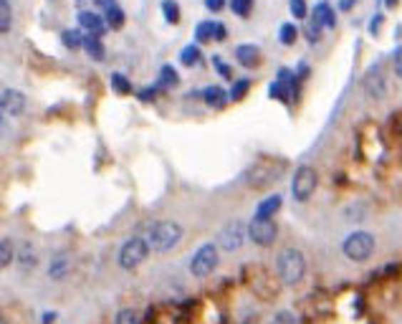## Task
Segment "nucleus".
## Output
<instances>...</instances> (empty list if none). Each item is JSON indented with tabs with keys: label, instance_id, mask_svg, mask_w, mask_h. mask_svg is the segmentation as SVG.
<instances>
[{
	"label": "nucleus",
	"instance_id": "obj_1",
	"mask_svg": "<svg viewBox=\"0 0 402 324\" xmlns=\"http://www.w3.org/2000/svg\"><path fill=\"white\" fill-rule=\"evenodd\" d=\"M276 271L286 286H297L306 274V258L299 248H284L276 258Z\"/></svg>",
	"mask_w": 402,
	"mask_h": 324
},
{
	"label": "nucleus",
	"instance_id": "obj_2",
	"mask_svg": "<svg viewBox=\"0 0 402 324\" xmlns=\"http://www.w3.org/2000/svg\"><path fill=\"white\" fill-rule=\"evenodd\" d=\"M147 241L155 251L165 253L170 248H175L182 241V226L172 223V221H163V223H155L147 233Z\"/></svg>",
	"mask_w": 402,
	"mask_h": 324
},
{
	"label": "nucleus",
	"instance_id": "obj_3",
	"mask_svg": "<svg viewBox=\"0 0 402 324\" xmlns=\"http://www.w3.org/2000/svg\"><path fill=\"white\" fill-rule=\"evenodd\" d=\"M341 251H344L346 258H352V261H367L374 253V236L367 233V231H354V233H349L344 238Z\"/></svg>",
	"mask_w": 402,
	"mask_h": 324
},
{
	"label": "nucleus",
	"instance_id": "obj_4",
	"mask_svg": "<svg viewBox=\"0 0 402 324\" xmlns=\"http://www.w3.org/2000/svg\"><path fill=\"white\" fill-rule=\"evenodd\" d=\"M150 248H152L150 241H147L145 236H134V238H129L122 246V251H119V266H122L124 271H132V268L142 266L147 253H150Z\"/></svg>",
	"mask_w": 402,
	"mask_h": 324
},
{
	"label": "nucleus",
	"instance_id": "obj_5",
	"mask_svg": "<svg viewBox=\"0 0 402 324\" xmlns=\"http://www.w3.org/2000/svg\"><path fill=\"white\" fill-rule=\"evenodd\" d=\"M218 258H220V253L215 243H202L190 258V274L197 276V279H205V276H210L212 271H215Z\"/></svg>",
	"mask_w": 402,
	"mask_h": 324
},
{
	"label": "nucleus",
	"instance_id": "obj_6",
	"mask_svg": "<svg viewBox=\"0 0 402 324\" xmlns=\"http://www.w3.org/2000/svg\"><path fill=\"white\" fill-rule=\"evenodd\" d=\"M316 170L309 168V165H302V168L294 173V183H291V193L299 203H306L309 198L316 191Z\"/></svg>",
	"mask_w": 402,
	"mask_h": 324
},
{
	"label": "nucleus",
	"instance_id": "obj_7",
	"mask_svg": "<svg viewBox=\"0 0 402 324\" xmlns=\"http://www.w3.org/2000/svg\"><path fill=\"white\" fill-rule=\"evenodd\" d=\"M246 236H248L246 226L240 223V221H230V223H225L223 228L218 231V246L223 248V251H238V248L243 246Z\"/></svg>",
	"mask_w": 402,
	"mask_h": 324
},
{
	"label": "nucleus",
	"instance_id": "obj_8",
	"mask_svg": "<svg viewBox=\"0 0 402 324\" xmlns=\"http://www.w3.org/2000/svg\"><path fill=\"white\" fill-rule=\"evenodd\" d=\"M279 236V228L271 218H253L248 226V238L256 243V246H271Z\"/></svg>",
	"mask_w": 402,
	"mask_h": 324
},
{
	"label": "nucleus",
	"instance_id": "obj_9",
	"mask_svg": "<svg viewBox=\"0 0 402 324\" xmlns=\"http://www.w3.org/2000/svg\"><path fill=\"white\" fill-rule=\"evenodd\" d=\"M268 165H251V168H248V173H246V180L248 183L253 185V188H266V185H271L274 183L276 178H281V173H284V165H274V168L271 170H266Z\"/></svg>",
	"mask_w": 402,
	"mask_h": 324
},
{
	"label": "nucleus",
	"instance_id": "obj_10",
	"mask_svg": "<svg viewBox=\"0 0 402 324\" xmlns=\"http://www.w3.org/2000/svg\"><path fill=\"white\" fill-rule=\"evenodd\" d=\"M364 91H367L372 99H382L387 94V79L382 66H372L364 74Z\"/></svg>",
	"mask_w": 402,
	"mask_h": 324
},
{
	"label": "nucleus",
	"instance_id": "obj_11",
	"mask_svg": "<svg viewBox=\"0 0 402 324\" xmlns=\"http://www.w3.org/2000/svg\"><path fill=\"white\" fill-rule=\"evenodd\" d=\"M225 34H228V31H225L223 23L202 21V23H197V29H195V41H197V44H207V41H223Z\"/></svg>",
	"mask_w": 402,
	"mask_h": 324
},
{
	"label": "nucleus",
	"instance_id": "obj_12",
	"mask_svg": "<svg viewBox=\"0 0 402 324\" xmlns=\"http://www.w3.org/2000/svg\"><path fill=\"white\" fill-rule=\"evenodd\" d=\"M3 112L11 114V117H21L26 112V94L18 89L3 91Z\"/></svg>",
	"mask_w": 402,
	"mask_h": 324
},
{
	"label": "nucleus",
	"instance_id": "obj_13",
	"mask_svg": "<svg viewBox=\"0 0 402 324\" xmlns=\"http://www.w3.org/2000/svg\"><path fill=\"white\" fill-rule=\"evenodd\" d=\"M78 26L89 31L91 36H101L106 31V18L99 16L96 11H81L78 13Z\"/></svg>",
	"mask_w": 402,
	"mask_h": 324
},
{
	"label": "nucleus",
	"instance_id": "obj_14",
	"mask_svg": "<svg viewBox=\"0 0 402 324\" xmlns=\"http://www.w3.org/2000/svg\"><path fill=\"white\" fill-rule=\"evenodd\" d=\"M16 261L23 271H31V268L38 263V253H36V248L31 246L29 241H23V243H18L16 246Z\"/></svg>",
	"mask_w": 402,
	"mask_h": 324
},
{
	"label": "nucleus",
	"instance_id": "obj_15",
	"mask_svg": "<svg viewBox=\"0 0 402 324\" xmlns=\"http://www.w3.org/2000/svg\"><path fill=\"white\" fill-rule=\"evenodd\" d=\"M235 59H238L240 66H258V61H261V51H258V46L253 44H243L235 49Z\"/></svg>",
	"mask_w": 402,
	"mask_h": 324
},
{
	"label": "nucleus",
	"instance_id": "obj_16",
	"mask_svg": "<svg viewBox=\"0 0 402 324\" xmlns=\"http://www.w3.org/2000/svg\"><path fill=\"white\" fill-rule=\"evenodd\" d=\"M311 18L319 23V26H324V29H334V26H336L334 8H331L329 3H316V8H314V16Z\"/></svg>",
	"mask_w": 402,
	"mask_h": 324
},
{
	"label": "nucleus",
	"instance_id": "obj_17",
	"mask_svg": "<svg viewBox=\"0 0 402 324\" xmlns=\"http://www.w3.org/2000/svg\"><path fill=\"white\" fill-rule=\"evenodd\" d=\"M202 96H205L207 104L215 106V109H223V106L228 104V99H230V96L225 94L223 86H207V89L202 91Z\"/></svg>",
	"mask_w": 402,
	"mask_h": 324
},
{
	"label": "nucleus",
	"instance_id": "obj_18",
	"mask_svg": "<svg viewBox=\"0 0 402 324\" xmlns=\"http://www.w3.org/2000/svg\"><path fill=\"white\" fill-rule=\"evenodd\" d=\"M281 208V196H271L256 208V218H274V213Z\"/></svg>",
	"mask_w": 402,
	"mask_h": 324
},
{
	"label": "nucleus",
	"instance_id": "obj_19",
	"mask_svg": "<svg viewBox=\"0 0 402 324\" xmlns=\"http://www.w3.org/2000/svg\"><path fill=\"white\" fill-rule=\"evenodd\" d=\"M84 51L86 54H89L91 59H94V61H101V59H104V44H101V36H86V41H84Z\"/></svg>",
	"mask_w": 402,
	"mask_h": 324
},
{
	"label": "nucleus",
	"instance_id": "obj_20",
	"mask_svg": "<svg viewBox=\"0 0 402 324\" xmlns=\"http://www.w3.org/2000/svg\"><path fill=\"white\" fill-rule=\"evenodd\" d=\"M71 271V266H68V258L66 256H58L51 261V268H48V276L51 279H63V276Z\"/></svg>",
	"mask_w": 402,
	"mask_h": 324
},
{
	"label": "nucleus",
	"instance_id": "obj_21",
	"mask_svg": "<svg viewBox=\"0 0 402 324\" xmlns=\"http://www.w3.org/2000/svg\"><path fill=\"white\" fill-rule=\"evenodd\" d=\"M157 84L165 86V89H172V86L180 84V76L172 66H163L160 69V79H157Z\"/></svg>",
	"mask_w": 402,
	"mask_h": 324
},
{
	"label": "nucleus",
	"instance_id": "obj_22",
	"mask_svg": "<svg viewBox=\"0 0 402 324\" xmlns=\"http://www.w3.org/2000/svg\"><path fill=\"white\" fill-rule=\"evenodd\" d=\"M84 36H81V31L71 29V31H63L61 34V44L66 46V49H84Z\"/></svg>",
	"mask_w": 402,
	"mask_h": 324
},
{
	"label": "nucleus",
	"instance_id": "obj_23",
	"mask_svg": "<svg viewBox=\"0 0 402 324\" xmlns=\"http://www.w3.org/2000/svg\"><path fill=\"white\" fill-rule=\"evenodd\" d=\"M104 18H106V26L109 29H122L124 26V21H127V16H124V11L119 6H114V8H109V11L104 13Z\"/></svg>",
	"mask_w": 402,
	"mask_h": 324
},
{
	"label": "nucleus",
	"instance_id": "obj_24",
	"mask_svg": "<svg viewBox=\"0 0 402 324\" xmlns=\"http://www.w3.org/2000/svg\"><path fill=\"white\" fill-rule=\"evenodd\" d=\"M180 61H182L185 66H195V64H200V46L197 44L185 46L182 54H180Z\"/></svg>",
	"mask_w": 402,
	"mask_h": 324
},
{
	"label": "nucleus",
	"instance_id": "obj_25",
	"mask_svg": "<svg viewBox=\"0 0 402 324\" xmlns=\"http://www.w3.org/2000/svg\"><path fill=\"white\" fill-rule=\"evenodd\" d=\"M13 26V11H11V0H0V31L8 34Z\"/></svg>",
	"mask_w": 402,
	"mask_h": 324
},
{
	"label": "nucleus",
	"instance_id": "obj_26",
	"mask_svg": "<svg viewBox=\"0 0 402 324\" xmlns=\"http://www.w3.org/2000/svg\"><path fill=\"white\" fill-rule=\"evenodd\" d=\"M13 258H16V246H13L11 238H3L0 241V263H3V268L11 266Z\"/></svg>",
	"mask_w": 402,
	"mask_h": 324
},
{
	"label": "nucleus",
	"instance_id": "obj_27",
	"mask_svg": "<svg viewBox=\"0 0 402 324\" xmlns=\"http://www.w3.org/2000/svg\"><path fill=\"white\" fill-rule=\"evenodd\" d=\"M297 36H299V29L294 26V23H284L279 29V41L284 46H291L294 41H297Z\"/></svg>",
	"mask_w": 402,
	"mask_h": 324
},
{
	"label": "nucleus",
	"instance_id": "obj_28",
	"mask_svg": "<svg viewBox=\"0 0 402 324\" xmlns=\"http://www.w3.org/2000/svg\"><path fill=\"white\" fill-rule=\"evenodd\" d=\"M112 89L117 94H132V84H129V79L124 74H112Z\"/></svg>",
	"mask_w": 402,
	"mask_h": 324
},
{
	"label": "nucleus",
	"instance_id": "obj_29",
	"mask_svg": "<svg viewBox=\"0 0 402 324\" xmlns=\"http://www.w3.org/2000/svg\"><path fill=\"white\" fill-rule=\"evenodd\" d=\"M163 16H165V21L172 23V26L180 21V6L175 3V0H165V3H163Z\"/></svg>",
	"mask_w": 402,
	"mask_h": 324
},
{
	"label": "nucleus",
	"instance_id": "obj_30",
	"mask_svg": "<svg viewBox=\"0 0 402 324\" xmlns=\"http://www.w3.org/2000/svg\"><path fill=\"white\" fill-rule=\"evenodd\" d=\"M230 11H233L235 16H240V18L251 16V11H253V0H230Z\"/></svg>",
	"mask_w": 402,
	"mask_h": 324
},
{
	"label": "nucleus",
	"instance_id": "obj_31",
	"mask_svg": "<svg viewBox=\"0 0 402 324\" xmlns=\"http://www.w3.org/2000/svg\"><path fill=\"white\" fill-rule=\"evenodd\" d=\"M321 29H324V26H319V23L314 21V18L306 23L304 34H306V41H309V44H319V39H321Z\"/></svg>",
	"mask_w": 402,
	"mask_h": 324
},
{
	"label": "nucleus",
	"instance_id": "obj_32",
	"mask_svg": "<svg viewBox=\"0 0 402 324\" xmlns=\"http://www.w3.org/2000/svg\"><path fill=\"white\" fill-rule=\"evenodd\" d=\"M248 86H251V81H248V79H238V81L233 84V89H230V99H233V101L243 99V96H246V91H248Z\"/></svg>",
	"mask_w": 402,
	"mask_h": 324
},
{
	"label": "nucleus",
	"instance_id": "obj_33",
	"mask_svg": "<svg viewBox=\"0 0 402 324\" xmlns=\"http://www.w3.org/2000/svg\"><path fill=\"white\" fill-rule=\"evenodd\" d=\"M114 324H140V317H137V312H132V309H122V312L117 314V319H114Z\"/></svg>",
	"mask_w": 402,
	"mask_h": 324
},
{
	"label": "nucleus",
	"instance_id": "obj_34",
	"mask_svg": "<svg viewBox=\"0 0 402 324\" xmlns=\"http://www.w3.org/2000/svg\"><path fill=\"white\" fill-rule=\"evenodd\" d=\"M291 16L294 18H306V0H291Z\"/></svg>",
	"mask_w": 402,
	"mask_h": 324
},
{
	"label": "nucleus",
	"instance_id": "obj_35",
	"mask_svg": "<svg viewBox=\"0 0 402 324\" xmlns=\"http://www.w3.org/2000/svg\"><path fill=\"white\" fill-rule=\"evenodd\" d=\"M212 69H215V71H218L223 79H230V76H233V74H230V69L225 66V61H223L220 56H212Z\"/></svg>",
	"mask_w": 402,
	"mask_h": 324
},
{
	"label": "nucleus",
	"instance_id": "obj_36",
	"mask_svg": "<svg viewBox=\"0 0 402 324\" xmlns=\"http://www.w3.org/2000/svg\"><path fill=\"white\" fill-rule=\"evenodd\" d=\"M392 66H395V74L402 79V46L395 51V56H392Z\"/></svg>",
	"mask_w": 402,
	"mask_h": 324
},
{
	"label": "nucleus",
	"instance_id": "obj_37",
	"mask_svg": "<svg viewBox=\"0 0 402 324\" xmlns=\"http://www.w3.org/2000/svg\"><path fill=\"white\" fill-rule=\"evenodd\" d=\"M223 6H225V0H205V8H207V11H212V13L223 11Z\"/></svg>",
	"mask_w": 402,
	"mask_h": 324
},
{
	"label": "nucleus",
	"instance_id": "obj_38",
	"mask_svg": "<svg viewBox=\"0 0 402 324\" xmlns=\"http://www.w3.org/2000/svg\"><path fill=\"white\" fill-rule=\"evenodd\" d=\"M382 21H385V18H382V16H374V18H372V23H369V34L377 36V31H380Z\"/></svg>",
	"mask_w": 402,
	"mask_h": 324
},
{
	"label": "nucleus",
	"instance_id": "obj_39",
	"mask_svg": "<svg viewBox=\"0 0 402 324\" xmlns=\"http://www.w3.org/2000/svg\"><path fill=\"white\" fill-rule=\"evenodd\" d=\"M276 324H297V322H294V317H291L289 312H279V317H276Z\"/></svg>",
	"mask_w": 402,
	"mask_h": 324
},
{
	"label": "nucleus",
	"instance_id": "obj_40",
	"mask_svg": "<svg viewBox=\"0 0 402 324\" xmlns=\"http://www.w3.org/2000/svg\"><path fill=\"white\" fill-rule=\"evenodd\" d=\"M117 6V3H114V0H96V8H101V11H109V8H114Z\"/></svg>",
	"mask_w": 402,
	"mask_h": 324
},
{
	"label": "nucleus",
	"instance_id": "obj_41",
	"mask_svg": "<svg viewBox=\"0 0 402 324\" xmlns=\"http://www.w3.org/2000/svg\"><path fill=\"white\" fill-rule=\"evenodd\" d=\"M56 322V312H46L43 314V324H53Z\"/></svg>",
	"mask_w": 402,
	"mask_h": 324
},
{
	"label": "nucleus",
	"instance_id": "obj_42",
	"mask_svg": "<svg viewBox=\"0 0 402 324\" xmlns=\"http://www.w3.org/2000/svg\"><path fill=\"white\" fill-rule=\"evenodd\" d=\"M354 6V0H341V11H349V8H352Z\"/></svg>",
	"mask_w": 402,
	"mask_h": 324
},
{
	"label": "nucleus",
	"instance_id": "obj_43",
	"mask_svg": "<svg viewBox=\"0 0 402 324\" xmlns=\"http://www.w3.org/2000/svg\"><path fill=\"white\" fill-rule=\"evenodd\" d=\"M385 6H387V8H395V6H397V0H385Z\"/></svg>",
	"mask_w": 402,
	"mask_h": 324
},
{
	"label": "nucleus",
	"instance_id": "obj_44",
	"mask_svg": "<svg viewBox=\"0 0 402 324\" xmlns=\"http://www.w3.org/2000/svg\"><path fill=\"white\" fill-rule=\"evenodd\" d=\"M3 324H8V319H3Z\"/></svg>",
	"mask_w": 402,
	"mask_h": 324
}]
</instances>
